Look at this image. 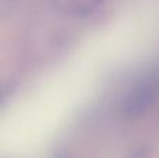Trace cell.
<instances>
[{
    "label": "cell",
    "mask_w": 159,
    "mask_h": 158,
    "mask_svg": "<svg viewBox=\"0 0 159 158\" xmlns=\"http://www.w3.org/2000/svg\"><path fill=\"white\" fill-rule=\"evenodd\" d=\"M159 101V72L143 77L127 94L121 104L123 114L137 116L147 112Z\"/></svg>",
    "instance_id": "obj_1"
}]
</instances>
